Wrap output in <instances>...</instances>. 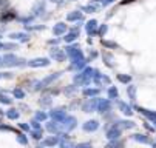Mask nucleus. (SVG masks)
<instances>
[{
    "label": "nucleus",
    "instance_id": "5fc2aeb1",
    "mask_svg": "<svg viewBox=\"0 0 156 148\" xmlns=\"http://www.w3.org/2000/svg\"><path fill=\"white\" fill-rule=\"evenodd\" d=\"M131 2H135V0H122L121 3H122V5H127V3H131Z\"/></svg>",
    "mask_w": 156,
    "mask_h": 148
},
{
    "label": "nucleus",
    "instance_id": "f03ea898",
    "mask_svg": "<svg viewBox=\"0 0 156 148\" xmlns=\"http://www.w3.org/2000/svg\"><path fill=\"white\" fill-rule=\"evenodd\" d=\"M27 65V60L22 57H16L14 54H6L2 59V67H23Z\"/></svg>",
    "mask_w": 156,
    "mask_h": 148
},
{
    "label": "nucleus",
    "instance_id": "f3484780",
    "mask_svg": "<svg viewBox=\"0 0 156 148\" xmlns=\"http://www.w3.org/2000/svg\"><path fill=\"white\" fill-rule=\"evenodd\" d=\"M9 37H11V40H17V42H22V43L30 42V34H27V33H11Z\"/></svg>",
    "mask_w": 156,
    "mask_h": 148
},
{
    "label": "nucleus",
    "instance_id": "79ce46f5",
    "mask_svg": "<svg viewBox=\"0 0 156 148\" xmlns=\"http://www.w3.org/2000/svg\"><path fill=\"white\" fill-rule=\"evenodd\" d=\"M107 31H108V25H101V26H99V29H98V36L104 37V36L107 34Z\"/></svg>",
    "mask_w": 156,
    "mask_h": 148
},
{
    "label": "nucleus",
    "instance_id": "a19ab883",
    "mask_svg": "<svg viewBox=\"0 0 156 148\" xmlns=\"http://www.w3.org/2000/svg\"><path fill=\"white\" fill-rule=\"evenodd\" d=\"M102 45L107 46V48H118L119 46L116 42H110V40H102Z\"/></svg>",
    "mask_w": 156,
    "mask_h": 148
},
{
    "label": "nucleus",
    "instance_id": "603ef678",
    "mask_svg": "<svg viewBox=\"0 0 156 148\" xmlns=\"http://www.w3.org/2000/svg\"><path fill=\"white\" fill-rule=\"evenodd\" d=\"M96 57H98V53L96 51H91L90 53V59H96Z\"/></svg>",
    "mask_w": 156,
    "mask_h": 148
},
{
    "label": "nucleus",
    "instance_id": "dca6fc26",
    "mask_svg": "<svg viewBox=\"0 0 156 148\" xmlns=\"http://www.w3.org/2000/svg\"><path fill=\"white\" fill-rule=\"evenodd\" d=\"M50 117H51L54 122H59V123H60V122L66 117V113H65L63 110H51Z\"/></svg>",
    "mask_w": 156,
    "mask_h": 148
},
{
    "label": "nucleus",
    "instance_id": "4468645a",
    "mask_svg": "<svg viewBox=\"0 0 156 148\" xmlns=\"http://www.w3.org/2000/svg\"><path fill=\"white\" fill-rule=\"evenodd\" d=\"M59 76H60V73H53L51 76L45 77V79H43L42 82H39V83H37V87H36V90H40V88H47V87L50 85V83H51L53 80H56V79H57Z\"/></svg>",
    "mask_w": 156,
    "mask_h": 148
},
{
    "label": "nucleus",
    "instance_id": "37998d69",
    "mask_svg": "<svg viewBox=\"0 0 156 148\" xmlns=\"http://www.w3.org/2000/svg\"><path fill=\"white\" fill-rule=\"evenodd\" d=\"M11 99L8 97V96H5V94H0V103H5V105H11Z\"/></svg>",
    "mask_w": 156,
    "mask_h": 148
},
{
    "label": "nucleus",
    "instance_id": "2eb2a0df",
    "mask_svg": "<svg viewBox=\"0 0 156 148\" xmlns=\"http://www.w3.org/2000/svg\"><path fill=\"white\" fill-rule=\"evenodd\" d=\"M79 34H80V29H79V26H76V28H71L68 34H65L63 40L66 42V43H71V42H74V40L79 37Z\"/></svg>",
    "mask_w": 156,
    "mask_h": 148
},
{
    "label": "nucleus",
    "instance_id": "ddd939ff",
    "mask_svg": "<svg viewBox=\"0 0 156 148\" xmlns=\"http://www.w3.org/2000/svg\"><path fill=\"white\" fill-rule=\"evenodd\" d=\"M85 31H87V34L88 36H98V22L94 19H91V20H88L87 22V25H85Z\"/></svg>",
    "mask_w": 156,
    "mask_h": 148
},
{
    "label": "nucleus",
    "instance_id": "de8ad7c7",
    "mask_svg": "<svg viewBox=\"0 0 156 148\" xmlns=\"http://www.w3.org/2000/svg\"><path fill=\"white\" fill-rule=\"evenodd\" d=\"M116 0H102V6L105 8V6H108V5H111V3H115Z\"/></svg>",
    "mask_w": 156,
    "mask_h": 148
},
{
    "label": "nucleus",
    "instance_id": "6e6d98bb",
    "mask_svg": "<svg viewBox=\"0 0 156 148\" xmlns=\"http://www.w3.org/2000/svg\"><path fill=\"white\" fill-rule=\"evenodd\" d=\"M51 2H53V3H60L62 0H51Z\"/></svg>",
    "mask_w": 156,
    "mask_h": 148
},
{
    "label": "nucleus",
    "instance_id": "f8f14e48",
    "mask_svg": "<svg viewBox=\"0 0 156 148\" xmlns=\"http://www.w3.org/2000/svg\"><path fill=\"white\" fill-rule=\"evenodd\" d=\"M93 82L96 83V85H102V83H105V85H110V77H107V76H104V74H101L98 70H94V76H93Z\"/></svg>",
    "mask_w": 156,
    "mask_h": 148
},
{
    "label": "nucleus",
    "instance_id": "1a4fd4ad",
    "mask_svg": "<svg viewBox=\"0 0 156 148\" xmlns=\"http://www.w3.org/2000/svg\"><path fill=\"white\" fill-rule=\"evenodd\" d=\"M85 65H87V60L83 57L82 59H73L71 63H70V67H68V70H71V71H80V70L85 68Z\"/></svg>",
    "mask_w": 156,
    "mask_h": 148
},
{
    "label": "nucleus",
    "instance_id": "5701e85b",
    "mask_svg": "<svg viewBox=\"0 0 156 148\" xmlns=\"http://www.w3.org/2000/svg\"><path fill=\"white\" fill-rule=\"evenodd\" d=\"M136 110L139 111V113H142L147 119H150L154 125H156V113L154 111H148V110H145V108H141V107H136Z\"/></svg>",
    "mask_w": 156,
    "mask_h": 148
},
{
    "label": "nucleus",
    "instance_id": "052dcab7",
    "mask_svg": "<svg viewBox=\"0 0 156 148\" xmlns=\"http://www.w3.org/2000/svg\"><path fill=\"white\" fill-rule=\"evenodd\" d=\"M0 67H2V59H0Z\"/></svg>",
    "mask_w": 156,
    "mask_h": 148
},
{
    "label": "nucleus",
    "instance_id": "680f3d73",
    "mask_svg": "<svg viewBox=\"0 0 156 148\" xmlns=\"http://www.w3.org/2000/svg\"><path fill=\"white\" fill-rule=\"evenodd\" d=\"M73 2H76V0H73Z\"/></svg>",
    "mask_w": 156,
    "mask_h": 148
},
{
    "label": "nucleus",
    "instance_id": "b1692460",
    "mask_svg": "<svg viewBox=\"0 0 156 148\" xmlns=\"http://www.w3.org/2000/svg\"><path fill=\"white\" fill-rule=\"evenodd\" d=\"M119 126H121V128H135V126H136V123L135 122H131V120H118L116 122Z\"/></svg>",
    "mask_w": 156,
    "mask_h": 148
},
{
    "label": "nucleus",
    "instance_id": "412c9836",
    "mask_svg": "<svg viewBox=\"0 0 156 148\" xmlns=\"http://www.w3.org/2000/svg\"><path fill=\"white\" fill-rule=\"evenodd\" d=\"M99 128V122L98 120H87L83 123V130L88 131V133H91V131H96Z\"/></svg>",
    "mask_w": 156,
    "mask_h": 148
},
{
    "label": "nucleus",
    "instance_id": "a878e982",
    "mask_svg": "<svg viewBox=\"0 0 156 148\" xmlns=\"http://www.w3.org/2000/svg\"><path fill=\"white\" fill-rule=\"evenodd\" d=\"M107 94H108V99H119V91H118V88L116 87H110L108 88V91H107Z\"/></svg>",
    "mask_w": 156,
    "mask_h": 148
},
{
    "label": "nucleus",
    "instance_id": "20e7f679",
    "mask_svg": "<svg viewBox=\"0 0 156 148\" xmlns=\"http://www.w3.org/2000/svg\"><path fill=\"white\" fill-rule=\"evenodd\" d=\"M76 123H77L76 117H73V116H66V117L60 122V128H62L63 131H71V130L76 128Z\"/></svg>",
    "mask_w": 156,
    "mask_h": 148
},
{
    "label": "nucleus",
    "instance_id": "f704fd0d",
    "mask_svg": "<svg viewBox=\"0 0 156 148\" xmlns=\"http://www.w3.org/2000/svg\"><path fill=\"white\" fill-rule=\"evenodd\" d=\"M17 15H16V12L14 11H8V14H3L2 15V22H8V20H12V19H16Z\"/></svg>",
    "mask_w": 156,
    "mask_h": 148
},
{
    "label": "nucleus",
    "instance_id": "3c124183",
    "mask_svg": "<svg viewBox=\"0 0 156 148\" xmlns=\"http://www.w3.org/2000/svg\"><path fill=\"white\" fill-rule=\"evenodd\" d=\"M59 42H60L59 39H51V40L48 42V43H50V45H59Z\"/></svg>",
    "mask_w": 156,
    "mask_h": 148
},
{
    "label": "nucleus",
    "instance_id": "2f4dec72",
    "mask_svg": "<svg viewBox=\"0 0 156 148\" xmlns=\"http://www.w3.org/2000/svg\"><path fill=\"white\" fill-rule=\"evenodd\" d=\"M104 62H105V65H107V67L113 68V56H111V54L105 53V54H104Z\"/></svg>",
    "mask_w": 156,
    "mask_h": 148
},
{
    "label": "nucleus",
    "instance_id": "ea45409f",
    "mask_svg": "<svg viewBox=\"0 0 156 148\" xmlns=\"http://www.w3.org/2000/svg\"><path fill=\"white\" fill-rule=\"evenodd\" d=\"M31 136H33L36 140L42 139V136H43V131H42V128H40V130H33V131H31Z\"/></svg>",
    "mask_w": 156,
    "mask_h": 148
},
{
    "label": "nucleus",
    "instance_id": "c03bdc74",
    "mask_svg": "<svg viewBox=\"0 0 156 148\" xmlns=\"http://www.w3.org/2000/svg\"><path fill=\"white\" fill-rule=\"evenodd\" d=\"M60 146H62V148H74L70 140H62V142H60Z\"/></svg>",
    "mask_w": 156,
    "mask_h": 148
},
{
    "label": "nucleus",
    "instance_id": "6ab92c4d",
    "mask_svg": "<svg viewBox=\"0 0 156 148\" xmlns=\"http://www.w3.org/2000/svg\"><path fill=\"white\" fill-rule=\"evenodd\" d=\"M82 20H83V12L79 11H71L66 15V22H82Z\"/></svg>",
    "mask_w": 156,
    "mask_h": 148
},
{
    "label": "nucleus",
    "instance_id": "864d4df0",
    "mask_svg": "<svg viewBox=\"0 0 156 148\" xmlns=\"http://www.w3.org/2000/svg\"><path fill=\"white\" fill-rule=\"evenodd\" d=\"M145 128H147L148 131H154V126H150L148 123H145Z\"/></svg>",
    "mask_w": 156,
    "mask_h": 148
},
{
    "label": "nucleus",
    "instance_id": "72a5a7b5",
    "mask_svg": "<svg viewBox=\"0 0 156 148\" xmlns=\"http://www.w3.org/2000/svg\"><path fill=\"white\" fill-rule=\"evenodd\" d=\"M122 146H124V143L116 139V140H110V143H108L105 148H122Z\"/></svg>",
    "mask_w": 156,
    "mask_h": 148
},
{
    "label": "nucleus",
    "instance_id": "4be33fe9",
    "mask_svg": "<svg viewBox=\"0 0 156 148\" xmlns=\"http://www.w3.org/2000/svg\"><path fill=\"white\" fill-rule=\"evenodd\" d=\"M116 103H118V107H119V110L125 114V116H130V114H133V111H131V107L128 103H125V102H122V100H118L116 99Z\"/></svg>",
    "mask_w": 156,
    "mask_h": 148
},
{
    "label": "nucleus",
    "instance_id": "7ed1b4c3",
    "mask_svg": "<svg viewBox=\"0 0 156 148\" xmlns=\"http://www.w3.org/2000/svg\"><path fill=\"white\" fill-rule=\"evenodd\" d=\"M63 51H65L66 57H70V60H73V59H82L83 57V53L79 48V45H68V46H65Z\"/></svg>",
    "mask_w": 156,
    "mask_h": 148
},
{
    "label": "nucleus",
    "instance_id": "393cba45",
    "mask_svg": "<svg viewBox=\"0 0 156 148\" xmlns=\"http://www.w3.org/2000/svg\"><path fill=\"white\" fill-rule=\"evenodd\" d=\"M127 94H128L131 102H135L136 100V87L135 85H128L127 87Z\"/></svg>",
    "mask_w": 156,
    "mask_h": 148
},
{
    "label": "nucleus",
    "instance_id": "7c9ffc66",
    "mask_svg": "<svg viewBox=\"0 0 156 148\" xmlns=\"http://www.w3.org/2000/svg\"><path fill=\"white\" fill-rule=\"evenodd\" d=\"M116 77H118V80H119V82L125 83V85H128V83L131 82V76H128V74H118Z\"/></svg>",
    "mask_w": 156,
    "mask_h": 148
},
{
    "label": "nucleus",
    "instance_id": "09e8293b",
    "mask_svg": "<svg viewBox=\"0 0 156 148\" xmlns=\"http://www.w3.org/2000/svg\"><path fill=\"white\" fill-rule=\"evenodd\" d=\"M19 126H20L23 131H30V125H28V123H19Z\"/></svg>",
    "mask_w": 156,
    "mask_h": 148
},
{
    "label": "nucleus",
    "instance_id": "8fccbe9b",
    "mask_svg": "<svg viewBox=\"0 0 156 148\" xmlns=\"http://www.w3.org/2000/svg\"><path fill=\"white\" fill-rule=\"evenodd\" d=\"M74 148H91V145H90V143H79V145H76Z\"/></svg>",
    "mask_w": 156,
    "mask_h": 148
},
{
    "label": "nucleus",
    "instance_id": "0eeeda50",
    "mask_svg": "<svg viewBox=\"0 0 156 148\" xmlns=\"http://www.w3.org/2000/svg\"><path fill=\"white\" fill-rule=\"evenodd\" d=\"M98 103H99V99H88L83 105H82V110L85 113H93L98 110Z\"/></svg>",
    "mask_w": 156,
    "mask_h": 148
},
{
    "label": "nucleus",
    "instance_id": "9b49d317",
    "mask_svg": "<svg viewBox=\"0 0 156 148\" xmlns=\"http://www.w3.org/2000/svg\"><path fill=\"white\" fill-rule=\"evenodd\" d=\"M98 111L101 114H105V113H110L111 111V102L108 99H99V103H98Z\"/></svg>",
    "mask_w": 156,
    "mask_h": 148
},
{
    "label": "nucleus",
    "instance_id": "bf43d9fd",
    "mask_svg": "<svg viewBox=\"0 0 156 148\" xmlns=\"http://www.w3.org/2000/svg\"><path fill=\"white\" fill-rule=\"evenodd\" d=\"M151 146H153V148H156V143H151Z\"/></svg>",
    "mask_w": 156,
    "mask_h": 148
},
{
    "label": "nucleus",
    "instance_id": "e433bc0d",
    "mask_svg": "<svg viewBox=\"0 0 156 148\" xmlns=\"http://www.w3.org/2000/svg\"><path fill=\"white\" fill-rule=\"evenodd\" d=\"M47 119H48V114H47L45 111H37V113H36V120L43 122V120H47Z\"/></svg>",
    "mask_w": 156,
    "mask_h": 148
},
{
    "label": "nucleus",
    "instance_id": "c85d7f7f",
    "mask_svg": "<svg viewBox=\"0 0 156 148\" xmlns=\"http://www.w3.org/2000/svg\"><path fill=\"white\" fill-rule=\"evenodd\" d=\"M99 93H101L99 88H85V90H83V94L88 96V97H94V96H98Z\"/></svg>",
    "mask_w": 156,
    "mask_h": 148
},
{
    "label": "nucleus",
    "instance_id": "49530a36",
    "mask_svg": "<svg viewBox=\"0 0 156 148\" xmlns=\"http://www.w3.org/2000/svg\"><path fill=\"white\" fill-rule=\"evenodd\" d=\"M3 50H17V45L16 43H5V46H3Z\"/></svg>",
    "mask_w": 156,
    "mask_h": 148
},
{
    "label": "nucleus",
    "instance_id": "9d476101",
    "mask_svg": "<svg viewBox=\"0 0 156 148\" xmlns=\"http://www.w3.org/2000/svg\"><path fill=\"white\" fill-rule=\"evenodd\" d=\"M50 56H51V59H54L56 62H63L65 57H66L65 51L60 50V48H57V46H54V48L50 50Z\"/></svg>",
    "mask_w": 156,
    "mask_h": 148
},
{
    "label": "nucleus",
    "instance_id": "423d86ee",
    "mask_svg": "<svg viewBox=\"0 0 156 148\" xmlns=\"http://www.w3.org/2000/svg\"><path fill=\"white\" fill-rule=\"evenodd\" d=\"M119 136H121V126L115 122V125L111 126V128H108L105 137H107L108 140H116V139H119Z\"/></svg>",
    "mask_w": 156,
    "mask_h": 148
},
{
    "label": "nucleus",
    "instance_id": "a211bd4d",
    "mask_svg": "<svg viewBox=\"0 0 156 148\" xmlns=\"http://www.w3.org/2000/svg\"><path fill=\"white\" fill-rule=\"evenodd\" d=\"M66 31H68V25L63 23V22L56 23L54 28H53V34H54V36H62V34H65Z\"/></svg>",
    "mask_w": 156,
    "mask_h": 148
},
{
    "label": "nucleus",
    "instance_id": "c9c22d12",
    "mask_svg": "<svg viewBox=\"0 0 156 148\" xmlns=\"http://www.w3.org/2000/svg\"><path fill=\"white\" fill-rule=\"evenodd\" d=\"M39 103L42 105V107H50V105H51V97H50V96H43V97L39 100Z\"/></svg>",
    "mask_w": 156,
    "mask_h": 148
},
{
    "label": "nucleus",
    "instance_id": "13d9d810",
    "mask_svg": "<svg viewBox=\"0 0 156 148\" xmlns=\"http://www.w3.org/2000/svg\"><path fill=\"white\" fill-rule=\"evenodd\" d=\"M91 2H94V3H98V2H102V0H91Z\"/></svg>",
    "mask_w": 156,
    "mask_h": 148
},
{
    "label": "nucleus",
    "instance_id": "58836bf2",
    "mask_svg": "<svg viewBox=\"0 0 156 148\" xmlns=\"http://www.w3.org/2000/svg\"><path fill=\"white\" fill-rule=\"evenodd\" d=\"M12 94H14V97H16V99H23V97H25L23 90H20V88H16V90L12 91Z\"/></svg>",
    "mask_w": 156,
    "mask_h": 148
},
{
    "label": "nucleus",
    "instance_id": "cd10ccee",
    "mask_svg": "<svg viewBox=\"0 0 156 148\" xmlns=\"http://www.w3.org/2000/svg\"><path fill=\"white\" fill-rule=\"evenodd\" d=\"M57 143H59V137H56V136L47 137L45 140H43V145H45V146H54V145H57Z\"/></svg>",
    "mask_w": 156,
    "mask_h": 148
},
{
    "label": "nucleus",
    "instance_id": "39448f33",
    "mask_svg": "<svg viewBox=\"0 0 156 148\" xmlns=\"http://www.w3.org/2000/svg\"><path fill=\"white\" fill-rule=\"evenodd\" d=\"M50 63L51 62L47 57H37V59H31L30 62H27V65L31 68H39V67H48Z\"/></svg>",
    "mask_w": 156,
    "mask_h": 148
},
{
    "label": "nucleus",
    "instance_id": "a18cd8bd",
    "mask_svg": "<svg viewBox=\"0 0 156 148\" xmlns=\"http://www.w3.org/2000/svg\"><path fill=\"white\" fill-rule=\"evenodd\" d=\"M31 126H33L34 130H40V128H42V126H40V122H39V120H36V119L31 122Z\"/></svg>",
    "mask_w": 156,
    "mask_h": 148
},
{
    "label": "nucleus",
    "instance_id": "4c0bfd02",
    "mask_svg": "<svg viewBox=\"0 0 156 148\" xmlns=\"http://www.w3.org/2000/svg\"><path fill=\"white\" fill-rule=\"evenodd\" d=\"M17 140H19V143H22V145H27V143H28V139H27V136H25L23 133H17Z\"/></svg>",
    "mask_w": 156,
    "mask_h": 148
},
{
    "label": "nucleus",
    "instance_id": "f257e3e1",
    "mask_svg": "<svg viewBox=\"0 0 156 148\" xmlns=\"http://www.w3.org/2000/svg\"><path fill=\"white\" fill-rule=\"evenodd\" d=\"M93 76H94V68L85 67L83 70L77 71V74L74 76L73 82H74L76 87H85V85H88L90 82H93Z\"/></svg>",
    "mask_w": 156,
    "mask_h": 148
},
{
    "label": "nucleus",
    "instance_id": "6e6552de",
    "mask_svg": "<svg viewBox=\"0 0 156 148\" xmlns=\"http://www.w3.org/2000/svg\"><path fill=\"white\" fill-rule=\"evenodd\" d=\"M45 9H47L45 0H37V2L34 3V6H33V15L39 17V15H42L43 12H45Z\"/></svg>",
    "mask_w": 156,
    "mask_h": 148
},
{
    "label": "nucleus",
    "instance_id": "c756f323",
    "mask_svg": "<svg viewBox=\"0 0 156 148\" xmlns=\"http://www.w3.org/2000/svg\"><path fill=\"white\" fill-rule=\"evenodd\" d=\"M19 116H20V114H19V111H17L16 108H11V110H8V111H6V117H8V119H11V120H17V119H19Z\"/></svg>",
    "mask_w": 156,
    "mask_h": 148
},
{
    "label": "nucleus",
    "instance_id": "473e14b6",
    "mask_svg": "<svg viewBox=\"0 0 156 148\" xmlns=\"http://www.w3.org/2000/svg\"><path fill=\"white\" fill-rule=\"evenodd\" d=\"M80 9L91 14V12H96V11H98V6H96V5H85V6H80Z\"/></svg>",
    "mask_w": 156,
    "mask_h": 148
},
{
    "label": "nucleus",
    "instance_id": "aec40b11",
    "mask_svg": "<svg viewBox=\"0 0 156 148\" xmlns=\"http://www.w3.org/2000/svg\"><path fill=\"white\" fill-rule=\"evenodd\" d=\"M47 130L50 131V133H53V134H60L62 133V128H60V123L59 122H48V125H47Z\"/></svg>",
    "mask_w": 156,
    "mask_h": 148
},
{
    "label": "nucleus",
    "instance_id": "4d7b16f0",
    "mask_svg": "<svg viewBox=\"0 0 156 148\" xmlns=\"http://www.w3.org/2000/svg\"><path fill=\"white\" fill-rule=\"evenodd\" d=\"M36 148H45V145H43V143H42V145H37Z\"/></svg>",
    "mask_w": 156,
    "mask_h": 148
},
{
    "label": "nucleus",
    "instance_id": "bb28decb",
    "mask_svg": "<svg viewBox=\"0 0 156 148\" xmlns=\"http://www.w3.org/2000/svg\"><path fill=\"white\" fill-rule=\"evenodd\" d=\"M131 137L135 139L136 142H141V143H150V139H148L145 134H139V133H138V134H133Z\"/></svg>",
    "mask_w": 156,
    "mask_h": 148
}]
</instances>
